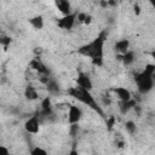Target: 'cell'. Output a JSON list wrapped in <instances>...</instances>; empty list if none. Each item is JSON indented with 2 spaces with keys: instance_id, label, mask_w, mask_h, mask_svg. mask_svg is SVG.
<instances>
[{
  "instance_id": "1",
  "label": "cell",
  "mask_w": 155,
  "mask_h": 155,
  "mask_svg": "<svg viewBox=\"0 0 155 155\" xmlns=\"http://www.w3.org/2000/svg\"><path fill=\"white\" fill-rule=\"evenodd\" d=\"M103 47H104V39L101 38V36H98V38H96L92 42H90L88 45H85L84 47H81L80 52L84 53L85 56L91 57L96 63L102 64Z\"/></svg>"
},
{
  "instance_id": "2",
  "label": "cell",
  "mask_w": 155,
  "mask_h": 155,
  "mask_svg": "<svg viewBox=\"0 0 155 155\" xmlns=\"http://www.w3.org/2000/svg\"><path fill=\"white\" fill-rule=\"evenodd\" d=\"M69 92H70V94H71L74 98H76V99L80 101L81 103H84V104L88 105L90 108H92V109L99 111L98 104L96 103V101H94V98L92 97V94H91L90 91L81 90V88H79V87H73Z\"/></svg>"
},
{
  "instance_id": "3",
  "label": "cell",
  "mask_w": 155,
  "mask_h": 155,
  "mask_svg": "<svg viewBox=\"0 0 155 155\" xmlns=\"http://www.w3.org/2000/svg\"><path fill=\"white\" fill-rule=\"evenodd\" d=\"M82 115H84L82 109H81L79 105H76V104H71V105H69V108H68V114H67L68 124L71 125V126L79 124L80 120L82 119Z\"/></svg>"
},
{
  "instance_id": "4",
  "label": "cell",
  "mask_w": 155,
  "mask_h": 155,
  "mask_svg": "<svg viewBox=\"0 0 155 155\" xmlns=\"http://www.w3.org/2000/svg\"><path fill=\"white\" fill-rule=\"evenodd\" d=\"M24 130L29 134H38L40 132V119L38 115H33L28 117L24 122Z\"/></svg>"
},
{
  "instance_id": "5",
  "label": "cell",
  "mask_w": 155,
  "mask_h": 155,
  "mask_svg": "<svg viewBox=\"0 0 155 155\" xmlns=\"http://www.w3.org/2000/svg\"><path fill=\"white\" fill-rule=\"evenodd\" d=\"M75 23H76V12H71L70 15H67V16H63L62 18H59L57 24L62 29L70 30V29L74 28Z\"/></svg>"
},
{
  "instance_id": "6",
  "label": "cell",
  "mask_w": 155,
  "mask_h": 155,
  "mask_svg": "<svg viewBox=\"0 0 155 155\" xmlns=\"http://www.w3.org/2000/svg\"><path fill=\"white\" fill-rule=\"evenodd\" d=\"M76 87L91 92L92 88H93V82H92L91 78L86 73H80L78 75V78H76Z\"/></svg>"
},
{
  "instance_id": "7",
  "label": "cell",
  "mask_w": 155,
  "mask_h": 155,
  "mask_svg": "<svg viewBox=\"0 0 155 155\" xmlns=\"http://www.w3.org/2000/svg\"><path fill=\"white\" fill-rule=\"evenodd\" d=\"M114 93H115L116 97L121 101V103L128 102V101L132 99V93H131V91H130L127 87H124V86L115 87V88H114Z\"/></svg>"
},
{
  "instance_id": "8",
  "label": "cell",
  "mask_w": 155,
  "mask_h": 155,
  "mask_svg": "<svg viewBox=\"0 0 155 155\" xmlns=\"http://www.w3.org/2000/svg\"><path fill=\"white\" fill-rule=\"evenodd\" d=\"M54 5H56L57 10L62 13V17L63 16H67V15H70L73 12L71 4L69 1H67V0H58V1L54 2Z\"/></svg>"
},
{
  "instance_id": "9",
  "label": "cell",
  "mask_w": 155,
  "mask_h": 155,
  "mask_svg": "<svg viewBox=\"0 0 155 155\" xmlns=\"http://www.w3.org/2000/svg\"><path fill=\"white\" fill-rule=\"evenodd\" d=\"M114 48L115 51L120 54V56H124L126 52L130 51V41L127 39H121V40H117L114 45Z\"/></svg>"
},
{
  "instance_id": "10",
  "label": "cell",
  "mask_w": 155,
  "mask_h": 155,
  "mask_svg": "<svg viewBox=\"0 0 155 155\" xmlns=\"http://www.w3.org/2000/svg\"><path fill=\"white\" fill-rule=\"evenodd\" d=\"M28 22L31 25V28L35 30H41L45 27V21H44V17L41 15H36V16L30 17L28 19Z\"/></svg>"
},
{
  "instance_id": "11",
  "label": "cell",
  "mask_w": 155,
  "mask_h": 155,
  "mask_svg": "<svg viewBox=\"0 0 155 155\" xmlns=\"http://www.w3.org/2000/svg\"><path fill=\"white\" fill-rule=\"evenodd\" d=\"M24 97L27 99H29V101H36L39 98V93H38V91H36V88L34 86L28 85L25 87V90H24Z\"/></svg>"
},
{
  "instance_id": "12",
  "label": "cell",
  "mask_w": 155,
  "mask_h": 155,
  "mask_svg": "<svg viewBox=\"0 0 155 155\" xmlns=\"http://www.w3.org/2000/svg\"><path fill=\"white\" fill-rule=\"evenodd\" d=\"M121 59H122V62H124V64L125 65H130V64H132L133 62H134V53L132 52V51H128V52H126L124 56H121Z\"/></svg>"
},
{
  "instance_id": "13",
  "label": "cell",
  "mask_w": 155,
  "mask_h": 155,
  "mask_svg": "<svg viewBox=\"0 0 155 155\" xmlns=\"http://www.w3.org/2000/svg\"><path fill=\"white\" fill-rule=\"evenodd\" d=\"M125 130L128 134H134L136 131H137V125L133 120H127L125 122Z\"/></svg>"
},
{
  "instance_id": "14",
  "label": "cell",
  "mask_w": 155,
  "mask_h": 155,
  "mask_svg": "<svg viewBox=\"0 0 155 155\" xmlns=\"http://www.w3.org/2000/svg\"><path fill=\"white\" fill-rule=\"evenodd\" d=\"M41 109L45 111V113H48L51 110V98L50 97H45L42 101H41Z\"/></svg>"
},
{
  "instance_id": "15",
  "label": "cell",
  "mask_w": 155,
  "mask_h": 155,
  "mask_svg": "<svg viewBox=\"0 0 155 155\" xmlns=\"http://www.w3.org/2000/svg\"><path fill=\"white\" fill-rule=\"evenodd\" d=\"M30 155H48V153L42 147H34L30 150Z\"/></svg>"
},
{
  "instance_id": "16",
  "label": "cell",
  "mask_w": 155,
  "mask_h": 155,
  "mask_svg": "<svg viewBox=\"0 0 155 155\" xmlns=\"http://www.w3.org/2000/svg\"><path fill=\"white\" fill-rule=\"evenodd\" d=\"M121 105H122V113H127L131 108L136 107V102H134L133 99H131V101H128V102H124V103H121Z\"/></svg>"
},
{
  "instance_id": "17",
  "label": "cell",
  "mask_w": 155,
  "mask_h": 155,
  "mask_svg": "<svg viewBox=\"0 0 155 155\" xmlns=\"http://www.w3.org/2000/svg\"><path fill=\"white\" fill-rule=\"evenodd\" d=\"M46 84H47L48 91H51V92H57V91H58V87H57L56 81H53V80H47Z\"/></svg>"
},
{
  "instance_id": "18",
  "label": "cell",
  "mask_w": 155,
  "mask_h": 155,
  "mask_svg": "<svg viewBox=\"0 0 155 155\" xmlns=\"http://www.w3.org/2000/svg\"><path fill=\"white\" fill-rule=\"evenodd\" d=\"M0 155H10V150L5 145H0Z\"/></svg>"
},
{
  "instance_id": "19",
  "label": "cell",
  "mask_w": 155,
  "mask_h": 155,
  "mask_svg": "<svg viewBox=\"0 0 155 155\" xmlns=\"http://www.w3.org/2000/svg\"><path fill=\"white\" fill-rule=\"evenodd\" d=\"M91 23H92V16H91L90 13H87L86 17H85V19H84V22H82V24L88 25V24H91Z\"/></svg>"
},
{
  "instance_id": "20",
  "label": "cell",
  "mask_w": 155,
  "mask_h": 155,
  "mask_svg": "<svg viewBox=\"0 0 155 155\" xmlns=\"http://www.w3.org/2000/svg\"><path fill=\"white\" fill-rule=\"evenodd\" d=\"M114 121H115V119H114V117H110L109 120H107V125H108V127H109V128H111V127L114 126Z\"/></svg>"
},
{
  "instance_id": "21",
  "label": "cell",
  "mask_w": 155,
  "mask_h": 155,
  "mask_svg": "<svg viewBox=\"0 0 155 155\" xmlns=\"http://www.w3.org/2000/svg\"><path fill=\"white\" fill-rule=\"evenodd\" d=\"M68 155H80V154H79V151H78L76 149H71V150L68 153Z\"/></svg>"
},
{
  "instance_id": "22",
  "label": "cell",
  "mask_w": 155,
  "mask_h": 155,
  "mask_svg": "<svg viewBox=\"0 0 155 155\" xmlns=\"http://www.w3.org/2000/svg\"><path fill=\"white\" fill-rule=\"evenodd\" d=\"M133 8H134V13H136V15H139V13H140V8H139L138 5H134Z\"/></svg>"
}]
</instances>
